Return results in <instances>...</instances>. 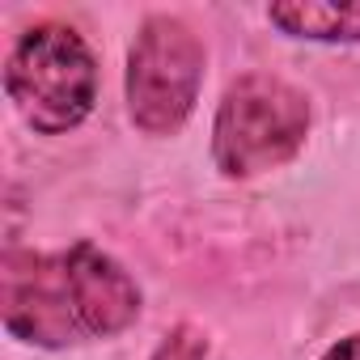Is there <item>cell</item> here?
<instances>
[{
	"label": "cell",
	"mask_w": 360,
	"mask_h": 360,
	"mask_svg": "<svg viewBox=\"0 0 360 360\" xmlns=\"http://www.w3.org/2000/svg\"><path fill=\"white\" fill-rule=\"evenodd\" d=\"M153 360H212V343H208V335H204L200 326L183 322V326H174V330L157 343Z\"/></svg>",
	"instance_id": "8992f818"
},
{
	"label": "cell",
	"mask_w": 360,
	"mask_h": 360,
	"mask_svg": "<svg viewBox=\"0 0 360 360\" xmlns=\"http://www.w3.org/2000/svg\"><path fill=\"white\" fill-rule=\"evenodd\" d=\"M305 131L309 98L271 72H246L221 98L212 123V161L225 178H255L292 161Z\"/></svg>",
	"instance_id": "3957f363"
},
{
	"label": "cell",
	"mask_w": 360,
	"mask_h": 360,
	"mask_svg": "<svg viewBox=\"0 0 360 360\" xmlns=\"http://www.w3.org/2000/svg\"><path fill=\"white\" fill-rule=\"evenodd\" d=\"M322 360H360V330L356 335H347V339H339L335 347H326V356Z\"/></svg>",
	"instance_id": "52a82bcc"
},
{
	"label": "cell",
	"mask_w": 360,
	"mask_h": 360,
	"mask_svg": "<svg viewBox=\"0 0 360 360\" xmlns=\"http://www.w3.org/2000/svg\"><path fill=\"white\" fill-rule=\"evenodd\" d=\"M267 22L292 39L309 43H360V5H314V0H284L267 9Z\"/></svg>",
	"instance_id": "5b68a950"
},
{
	"label": "cell",
	"mask_w": 360,
	"mask_h": 360,
	"mask_svg": "<svg viewBox=\"0 0 360 360\" xmlns=\"http://www.w3.org/2000/svg\"><path fill=\"white\" fill-rule=\"evenodd\" d=\"M204 81L200 34L169 13L144 18L127 51V115L148 136H174L195 110Z\"/></svg>",
	"instance_id": "277c9868"
},
{
	"label": "cell",
	"mask_w": 360,
	"mask_h": 360,
	"mask_svg": "<svg viewBox=\"0 0 360 360\" xmlns=\"http://www.w3.org/2000/svg\"><path fill=\"white\" fill-rule=\"evenodd\" d=\"M0 318L22 343L72 347L127 330L140 318V288L94 242L60 255L9 250L0 267Z\"/></svg>",
	"instance_id": "6da1fadb"
},
{
	"label": "cell",
	"mask_w": 360,
	"mask_h": 360,
	"mask_svg": "<svg viewBox=\"0 0 360 360\" xmlns=\"http://www.w3.org/2000/svg\"><path fill=\"white\" fill-rule=\"evenodd\" d=\"M5 94L34 131H72L98 98V64L89 43L60 22L30 26L5 60Z\"/></svg>",
	"instance_id": "7a4b0ae2"
}]
</instances>
